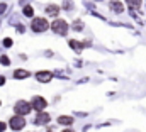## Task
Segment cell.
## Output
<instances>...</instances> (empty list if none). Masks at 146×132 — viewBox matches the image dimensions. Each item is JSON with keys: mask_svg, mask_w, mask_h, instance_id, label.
<instances>
[{"mask_svg": "<svg viewBox=\"0 0 146 132\" xmlns=\"http://www.w3.org/2000/svg\"><path fill=\"white\" fill-rule=\"evenodd\" d=\"M31 105H33V108H36V110L41 112V110H44V108H46V105H48V103H46V100L42 98V97H34V98L31 100Z\"/></svg>", "mask_w": 146, "mask_h": 132, "instance_id": "obj_5", "label": "cell"}, {"mask_svg": "<svg viewBox=\"0 0 146 132\" xmlns=\"http://www.w3.org/2000/svg\"><path fill=\"white\" fill-rule=\"evenodd\" d=\"M63 7H65V9H73L72 0H65V2H63Z\"/></svg>", "mask_w": 146, "mask_h": 132, "instance_id": "obj_16", "label": "cell"}, {"mask_svg": "<svg viewBox=\"0 0 146 132\" xmlns=\"http://www.w3.org/2000/svg\"><path fill=\"white\" fill-rule=\"evenodd\" d=\"M58 122H60L61 125H72L73 124V117H70V115H61V117L58 119Z\"/></svg>", "mask_w": 146, "mask_h": 132, "instance_id": "obj_10", "label": "cell"}, {"mask_svg": "<svg viewBox=\"0 0 146 132\" xmlns=\"http://www.w3.org/2000/svg\"><path fill=\"white\" fill-rule=\"evenodd\" d=\"M109 7L115 12V14H122V12H124V5H122L121 2H117V0H112L109 3Z\"/></svg>", "mask_w": 146, "mask_h": 132, "instance_id": "obj_8", "label": "cell"}, {"mask_svg": "<svg viewBox=\"0 0 146 132\" xmlns=\"http://www.w3.org/2000/svg\"><path fill=\"white\" fill-rule=\"evenodd\" d=\"M3 46H5V48H10V46H12V39H9V37H7V39L3 41Z\"/></svg>", "mask_w": 146, "mask_h": 132, "instance_id": "obj_18", "label": "cell"}, {"mask_svg": "<svg viewBox=\"0 0 146 132\" xmlns=\"http://www.w3.org/2000/svg\"><path fill=\"white\" fill-rule=\"evenodd\" d=\"M29 71H26V69H17L15 73H14V78L15 80H22V78H29Z\"/></svg>", "mask_w": 146, "mask_h": 132, "instance_id": "obj_9", "label": "cell"}, {"mask_svg": "<svg viewBox=\"0 0 146 132\" xmlns=\"http://www.w3.org/2000/svg\"><path fill=\"white\" fill-rule=\"evenodd\" d=\"M46 12H48L49 15H58V14H60V7H58V5H48V7H46Z\"/></svg>", "mask_w": 146, "mask_h": 132, "instance_id": "obj_11", "label": "cell"}, {"mask_svg": "<svg viewBox=\"0 0 146 132\" xmlns=\"http://www.w3.org/2000/svg\"><path fill=\"white\" fill-rule=\"evenodd\" d=\"M63 132H73V131H70V129H65V131H63Z\"/></svg>", "mask_w": 146, "mask_h": 132, "instance_id": "obj_22", "label": "cell"}, {"mask_svg": "<svg viewBox=\"0 0 146 132\" xmlns=\"http://www.w3.org/2000/svg\"><path fill=\"white\" fill-rule=\"evenodd\" d=\"M73 29H75V31H82V29H83V22H82V20H76V22L73 24Z\"/></svg>", "mask_w": 146, "mask_h": 132, "instance_id": "obj_15", "label": "cell"}, {"mask_svg": "<svg viewBox=\"0 0 146 132\" xmlns=\"http://www.w3.org/2000/svg\"><path fill=\"white\" fill-rule=\"evenodd\" d=\"M49 120H51L49 114H46V112H41V114H37V117L34 119V124H36V125H46Z\"/></svg>", "mask_w": 146, "mask_h": 132, "instance_id": "obj_6", "label": "cell"}, {"mask_svg": "<svg viewBox=\"0 0 146 132\" xmlns=\"http://www.w3.org/2000/svg\"><path fill=\"white\" fill-rule=\"evenodd\" d=\"M31 27H33V31H34V32H44V31L49 27V24H48V20H46V19L37 17V19H34V20H33Z\"/></svg>", "mask_w": 146, "mask_h": 132, "instance_id": "obj_3", "label": "cell"}, {"mask_svg": "<svg viewBox=\"0 0 146 132\" xmlns=\"http://www.w3.org/2000/svg\"><path fill=\"white\" fill-rule=\"evenodd\" d=\"M3 83H5V78H3V76H0V86H2Z\"/></svg>", "mask_w": 146, "mask_h": 132, "instance_id": "obj_21", "label": "cell"}, {"mask_svg": "<svg viewBox=\"0 0 146 132\" xmlns=\"http://www.w3.org/2000/svg\"><path fill=\"white\" fill-rule=\"evenodd\" d=\"M14 110H15V114H17V115H22V117H26V115H27V114L33 110V105H31L29 102H26V100H19V102L15 103Z\"/></svg>", "mask_w": 146, "mask_h": 132, "instance_id": "obj_1", "label": "cell"}, {"mask_svg": "<svg viewBox=\"0 0 146 132\" xmlns=\"http://www.w3.org/2000/svg\"><path fill=\"white\" fill-rule=\"evenodd\" d=\"M0 63H2V65H10V61H9L7 56H2V58H0Z\"/></svg>", "mask_w": 146, "mask_h": 132, "instance_id": "obj_17", "label": "cell"}, {"mask_svg": "<svg viewBox=\"0 0 146 132\" xmlns=\"http://www.w3.org/2000/svg\"><path fill=\"white\" fill-rule=\"evenodd\" d=\"M70 46H72L73 49H76V51H80L83 46H87V44H82V42H76V41H70Z\"/></svg>", "mask_w": 146, "mask_h": 132, "instance_id": "obj_14", "label": "cell"}, {"mask_svg": "<svg viewBox=\"0 0 146 132\" xmlns=\"http://www.w3.org/2000/svg\"><path fill=\"white\" fill-rule=\"evenodd\" d=\"M51 27H53V32L60 34V36H65V34L68 32V24H66V20H61V19L54 20L51 24Z\"/></svg>", "mask_w": 146, "mask_h": 132, "instance_id": "obj_2", "label": "cell"}, {"mask_svg": "<svg viewBox=\"0 0 146 132\" xmlns=\"http://www.w3.org/2000/svg\"><path fill=\"white\" fill-rule=\"evenodd\" d=\"M36 78L39 81H42V83H46V81H49L51 78H53V73L51 71H37Z\"/></svg>", "mask_w": 146, "mask_h": 132, "instance_id": "obj_7", "label": "cell"}, {"mask_svg": "<svg viewBox=\"0 0 146 132\" xmlns=\"http://www.w3.org/2000/svg\"><path fill=\"white\" fill-rule=\"evenodd\" d=\"M9 125H10V129H14V131H21V129L26 125V119H24L22 115H15V117L10 119Z\"/></svg>", "mask_w": 146, "mask_h": 132, "instance_id": "obj_4", "label": "cell"}, {"mask_svg": "<svg viewBox=\"0 0 146 132\" xmlns=\"http://www.w3.org/2000/svg\"><path fill=\"white\" fill-rule=\"evenodd\" d=\"M5 9H7V5H5V3H0V14H3Z\"/></svg>", "mask_w": 146, "mask_h": 132, "instance_id": "obj_19", "label": "cell"}, {"mask_svg": "<svg viewBox=\"0 0 146 132\" xmlns=\"http://www.w3.org/2000/svg\"><path fill=\"white\" fill-rule=\"evenodd\" d=\"M126 2H127V5H129L131 9H139L143 0H126Z\"/></svg>", "mask_w": 146, "mask_h": 132, "instance_id": "obj_12", "label": "cell"}, {"mask_svg": "<svg viewBox=\"0 0 146 132\" xmlns=\"http://www.w3.org/2000/svg\"><path fill=\"white\" fill-rule=\"evenodd\" d=\"M5 127H7V125H5L3 122H0V132H3V131H5Z\"/></svg>", "mask_w": 146, "mask_h": 132, "instance_id": "obj_20", "label": "cell"}, {"mask_svg": "<svg viewBox=\"0 0 146 132\" xmlns=\"http://www.w3.org/2000/svg\"><path fill=\"white\" fill-rule=\"evenodd\" d=\"M22 14H24L26 17H33V15H34V10H33V7H31V5H26V7H24V10H22Z\"/></svg>", "mask_w": 146, "mask_h": 132, "instance_id": "obj_13", "label": "cell"}]
</instances>
